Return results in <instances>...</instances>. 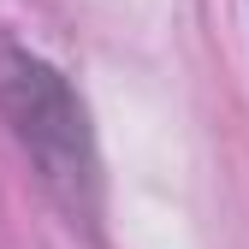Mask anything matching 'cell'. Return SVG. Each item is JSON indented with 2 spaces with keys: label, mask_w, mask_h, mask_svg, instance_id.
<instances>
[{
  "label": "cell",
  "mask_w": 249,
  "mask_h": 249,
  "mask_svg": "<svg viewBox=\"0 0 249 249\" xmlns=\"http://www.w3.org/2000/svg\"><path fill=\"white\" fill-rule=\"evenodd\" d=\"M0 107H6L24 154L36 160L42 184L71 213H95L101 160H95V137H89V113L77 89L48 59L24 48H0Z\"/></svg>",
  "instance_id": "cell-1"
}]
</instances>
